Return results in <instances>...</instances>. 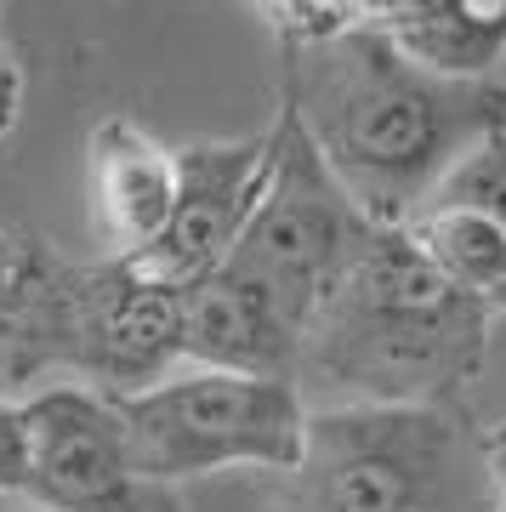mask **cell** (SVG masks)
<instances>
[{
  "label": "cell",
  "instance_id": "cell-11",
  "mask_svg": "<svg viewBox=\"0 0 506 512\" xmlns=\"http://www.w3.org/2000/svg\"><path fill=\"white\" fill-rule=\"evenodd\" d=\"M296 353L302 325L251 279L217 268L194 291H182V365L296 382Z\"/></svg>",
  "mask_w": 506,
  "mask_h": 512
},
{
  "label": "cell",
  "instance_id": "cell-6",
  "mask_svg": "<svg viewBox=\"0 0 506 512\" xmlns=\"http://www.w3.org/2000/svg\"><path fill=\"white\" fill-rule=\"evenodd\" d=\"M29 439V490L40 512H182L165 484H148L131 467L126 427L114 399L80 382H52L23 399Z\"/></svg>",
  "mask_w": 506,
  "mask_h": 512
},
{
  "label": "cell",
  "instance_id": "cell-2",
  "mask_svg": "<svg viewBox=\"0 0 506 512\" xmlns=\"http://www.w3.org/2000/svg\"><path fill=\"white\" fill-rule=\"evenodd\" d=\"M495 313L404 228H376L302 330L296 387L330 404H467L489 365Z\"/></svg>",
  "mask_w": 506,
  "mask_h": 512
},
{
  "label": "cell",
  "instance_id": "cell-7",
  "mask_svg": "<svg viewBox=\"0 0 506 512\" xmlns=\"http://www.w3.org/2000/svg\"><path fill=\"white\" fill-rule=\"evenodd\" d=\"M273 177V126L256 137H228V143H188L177 148V205L154 245H143L131 262L143 279L194 291L234 256L256 200L268 194Z\"/></svg>",
  "mask_w": 506,
  "mask_h": 512
},
{
  "label": "cell",
  "instance_id": "cell-5",
  "mask_svg": "<svg viewBox=\"0 0 506 512\" xmlns=\"http://www.w3.org/2000/svg\"><path fill=\"white\" fill-rule=\"evenodd\" d=\"M376 222L347 200V188L330 177L319 148L308 143L302 120L279 103L273 114V177L256 200L234 256L222 262L228 274L251 279L279 308L308 330V319L325 308V296L347 279L370 245Z\"/></svg>",
  "mask_w": 506,
  "mask_h": 512
},
{
  "label": "cell",
  "instance_id": "cell-1",
  "mask_svg": "<svg viewBox=\"0 0 506 512\" xmlns=\"http://www.w3.org/2000/svg\"><path fill=\"white\" fill-rule=\"evenodd\" d=\"M279 103L376 228H404L472 148L506 131L501 80L433 74L359 23L279 40Z\"/></svg>",
  "mask_w": 506,
  "mask_h": 512
},
{
  "label": "cell",
  "instance_id": "cell-15",
  "mask_svg": "<svg viewBox=\"0 0 506 512\" xmlns=\"http://www.w3.org/2000/svg\"><path fill=\"white\" fill-rule=\"evenodd\" d=\"M29 490V439H23V399L0 393V495Z\"/></svg>",
  "mask_w": 506,
  "mask_h": 512
},
{
  "label": "cell",
  "instance_id": "cell-4",
  "mask_svg": "<svg viewBox=\"0 0 506 512\" xmlns=\"http://www.w3.org/2000/svg\"><path fill=\"white\" fill-rule=\"evenodd\" d=\"M137 478L177 490L228 467L290 473L308 439V399L296 382L182 365L165 382L114 399Z\"/></svg>",
  "mask_w": 506,
  "mask_h": 512
},
{
  "label": "cell",
  "instance_id": "cell-3",
  "mask_svg": "<svg viewBox=\"0 0 506 512\" xmlns=\"http://www.w3.org/2000/svg\"><path fill=\"white\" fill-rule=\"evenodd\" d=\"M285 512H489L484 421L467 404L308 410Z\"/></svg>",
  "mask_w": 506,
  "mask_h": 512
},
{
  "label": "cell",
  "instance_id": "cell-12",
  "mask_svg": "<svg viewBox=\"0 0 506 512\" xmlns=\"http://www.w3.org/2000/svg\"><path fill=\"white\" fill-rule=\"evenodd\" d=\"M86 165L97 234H103L109 256H137L143 245H154L177 205V154L154 143L126 114H103L91 126Z\"/></svg>",
  "mask_w": 506,
  "mask_h": 512
},
{
  "label": "cell",
  "instance_id": "cell-9",
  "mask_svg": "<svg viewBox=\"0 0 506 512\" xmlns=\"http://www.w3.org/2000/svg\"><path fill=\"white\" fill-rule=\"evenodd\" d=\"M86 262L63 256L46 234L0 222V370L6 382H35L74 370Z\"/></svg>",
  "mask_w": 506,
  "mask_h": 512
},
{
  "label": "cell",
  "instance_id": "cell-17",
  "mask_svg": "<svg viewBox=\"0 0 506 512\" xmlns=\"http://www.w3.org/2000/svg\"><path fill=\"white\" fill-rule=\"evenodd\" d=\"M18 114H23V69H18V57L0 46V143L12 137Z\"/></svg>",
  "mask_w": 506,
  "mask_h": 512
},
{
  "label": "cell",
  "instance_id": "cell-8",
  "mask_svg": "<svg viewBox=\"0 0 506 512\" xmlns=\"http://www.w3.org/2000/svg\"><path fill=\"white\" fill-rule=\"evenodd\" d=\"M171 370H182V291L143 279L120 256L86 262L69 376L103 399H126Z\"/></svg>",
  "mask_w": 506,
  "mask_h": 512
},
{
  "label": "cell",
  "instance_id": "cell-13",
  "mask_svg": "<svg viewBox=\"0 0 506 512\" xmlns=\"http://www.w3.org/2000/svg\"><path fill=\"white\" fill-rule=\"evenodd\" d=\"M347 23L450 80H495L506 63V0H347Z\"/></svg>",
  "mask_w": 506,
  "mask_h": 512
},
{
  "label": "cell",
  "instance_id": "cell-10",
  "mask_svg": "<svg viewBox=\"0 0 506 512\" xmlns=\"http://www.w3.org/2000/svg\"><path fill=\"white\" fill-rule=\"evenodd\" d=\"M404 234L489 313H506V131L484 137Z\"/></svg>",
  "mask_w": 506,
  "mask_h": 512
},
{
  "label": "cell",
  "instance_id": "cell-14",
  "mask_svg": "<svg viewBox=\"0 0 506 512\" xmlns=\"http://www.w3.org/2000/svg\"><path fill=\"white\" fill-rule=\"evenodd\" d=\"M279 40H313L330 29H347V0H262Z\"/></svg>",
  "mask_w": 506,
  "mask_h": 512
},
{
  "label": "cell",
  "instance_id": "cell-16",
  "mask_svg": "<svg viewBox=\"0 0 506 512\" xmlns=\"http://www.w3.org/2000/svg\"><path fill=\"white\" fill-rule=\"evenodd\" d=\"M484 478H489V512H506V421L484 427Z\"/></svg>",
  "mask_w": 506,
  "mask_h": 512
}]
</instances>
